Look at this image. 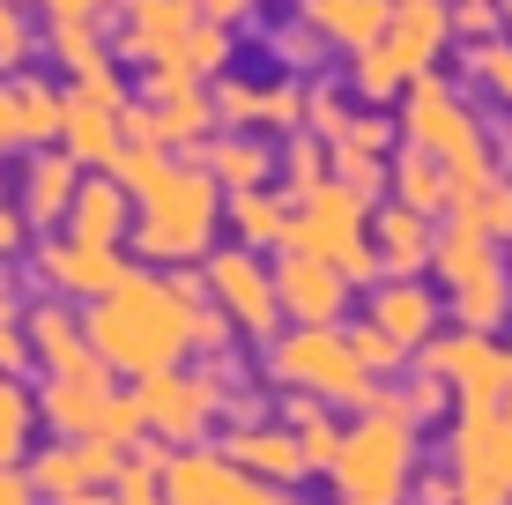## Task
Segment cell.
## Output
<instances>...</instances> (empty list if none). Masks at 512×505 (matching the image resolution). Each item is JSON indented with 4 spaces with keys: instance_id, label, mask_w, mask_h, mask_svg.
Segmentation results:
<instances>
[{
    "instance_id": "f1b7e54d",
    "label": "cell",
    "mask_w": 512,
    "mask_h": 505,
    "mask_svg": "<svg viewBox=\"0 0 512 505\" xmlns=\"http://www.w3.org/2000/svg\"><path fill=\"white\" fill-rule=\"evenodd\" d=\"M201 171H208L216 186H268L275 156L260 149L253 134H231V142H216V149H208V164H201Z\"/></svg>"
},
{
    "instance_id": "db71d44e",
    "label": "cell",
    "mask_w": 512,
    "mask_h": 505,
    "mask_svg": "<svg viewBox=\"0 0 512 505\" xmlns=\"http://www.w3.org/2000/svg\"><path fill=\"white\" fill-rule=\"evenodd\" d=\"M15 246H23V223H15L8 208H0V253H15Z\"/></svg>"
},
{
    "instance_id": "9f6ffc18",
    "label": "cell",
    "mask_w": 512,
    "mask_h": 505,
    "mask_svg": "<svg viewBox=\"0 0 512 505\" xmlns=\"http://www.w3.org/2000/svg\"><path fill=\"white\" fill-rule=\"evenodd\" d=\"M15 320V290H8V275H0V327Z\"/></svg>"
},
{
    "instance_id": "4316f807",
    "label": "cell",
    "mask_w": 512,
    "mask_h": 505,
    "mask_svg": "<svg viewBox=\"0 0 512 505\" xmlns=\"http://www.w3.org/2000/svg\"><path fill=\"white\" fill-rule=\"evenodd\" d=\"M431 268L446 275V283H468V275L498 268V246H490V238L475 231L468 216H453V231H446V238H431Z\"/></svg>"
},
{
    "instance_id": "9c48e42d",
    "label": "cell",
    "mask_w": 512,
    "mask_h": 505,
    "mask_svg": "<svg viewBox=\"0 0 512 505\" xmlns=\"http://www.w3.org/2000/svg\"><path fill=\"white\" fill-rule=\"evenodd\" d=\"M223 409V372L208 364V372H149L141 379V416H149V431H164V439H201L208 416Z\"/></svg>"
},
{
    "instance_id": "e575fe53",
    "label": "cell",
    "mask_w": 512,
    "mask_h": 505,
    "mask_svg": "<svg viewBox=\"0 0 512 505\" xmlns=\"http://www.w3.org/2000/svg\"><path fill=\"white\" fill-rule=\"evenodd\" d=\"M453 216H468L475 231L490 238V246H512V186H505V179H490L483 194H475V201H461Z\"/></svg>"
},
{
    "instance_id": "d6986e66",
    "label": "cell",
    "mask_w": 512,
    "mask_h": 505,
    "mask_svg": "<svg viewBox=\"0 0 512 505\" xmlns=\"http://www.w3.org/2000/svg\"><path fill=\"white\" fill-rule=\"evenodd\" d=\"M38 260H45L52 283L75 290V298H104V290L127 275V268H119V246H82V238H52Z\"/></svg>"
},
{
    "instance_id": "7bdbcfd3",
    "label": "cell",
    "mask_w": 512,
    "mask_h": 505,
    "mask_svg": "<svg viewBox=\"0 0 512 505\" xmlns=\"http://www.w3.org/2000/svg\"><path fill=\"white\" fill-rule=\"evenodd\" d=\"M401 409H409V424H431V416L446 409V379H438L431 364H416V387H409V402H401Z\"/></svg>"
},
{
    "instance_id": "d6a6232c",
    "label": "cell",
    "mask_w": 512,
    "mask_h": 505,
    "mask_svg": "<svg viewBox=\"0 0 512 505\" xmlns=\"http://www.w3.org/2000/svg\"><path fill=\"white\" fill-rule=\"evenodd\" d=\"M349 82H357L364 97H394V90H409L416 75H409V67H401L379 38H372V45H357V67H349Z\"/></svg>"
},
{
    "instance_id": "cb8c5ba5",
    "label": "cell",
    "mask_w": 512,
    "mask_h": 505,
    "mask_svg": "<svg viewBox=\"0 0 512 505\" xmlns=\"http://www.w3.org/2000/svg\"><path fill=\"white\" fill-rule=\"evenodd\" d=\"M386 15H394V0H305V23L320 30V38L334 45H372L379 30H386Z\"/></svg>"
},
{
    "instance_id": "d4e9b609",
    "label": "cell",
    "mask_w": 512,
    "mask_h": 505,
    "mask_svg": "<svg viewBox=\"0 0 512 505\" xmlns=\"http://www.w3.org/2000/svg\"><path fill=\"white\" fill-rule=\"evenodd\" d=\"M386 186H401V208H416V216H453V179L438 156L423 149H401L394 171H386Z\"/></svg>"
},
{
    "instance_id": "b9f144b4",
    "label": "cell",
    "mask_w": 512,
    "mask_h": 505,
    "mask_svg": "<svg viewBox=\"0 0 512 505\" xmlns=\"http://www.w3.org/2000/svg\"><path fill=\"white\" fill-rule=\"evenodd\" d=\"M312 186H327V149L320 142H290V201L312 194Z\"/></svg>"
},
{
    "instance_id": "30bf717a",
    "label": "cell",
    "mask_w": 512,
    "mask_h": 505,
    "mask_svg": "<svg viewBox=\"0 0 512 505\" xmlns=\"http://www.w3.org/2000/svg\"><path fill=\"white\" fill-rule=\"evenodd\" d=\"M164 505H297L282 483H245V468L216 454H171L164 461Z\"/></svg>"
},
{
    "instance_id": "83f0119b",
    "label": "cell",
    "mask_w": 512,
    "mask_h": 505,
    "mask_svg": "<svg viewBox=\"0 0 512 505\" xmlns=\"http://www.w3.org/2000/svg\"><path fill=\"white\" fill-rule=\"evenodd\" d=\"M231 223H238L245 246H282V238H290V201L268 194V186H238Z\"/></svg>"
},
{
    "instance_id": "ac0fdd59",
    "label": "cell",
    "mask_w": 512,
    "mask_h": 505,
    "mask_svg": "<svg viewBox=\"0 0 512 505\" xmlns=\"http://www.w3.org/2000/svg\"><path fill=\"white\" fill-rule=\"evenodd\" d=\"M60 142H67V164H90L104 171L119 156V112L112 104H90V97H60Z\"/></svg>"
},
{
    "instance_id": "7dc6e473",
    "label": "cell",
    "mask_w": 512,
    "mask_h": 505,
    "mask_svg": "<svg viewBox=\"0 0 512 505\" xmlns=\"http://www.w3.org/2000/svg\"><path fill=\"white\" fill-rule=\"evenodd\" d=\"M75 97H90V104H112V112H119V104H127V90H119V82H112V60H104V67H90Z\"/></svg>"
},
{
    "instance_id": "603a6c76",
    "label": "cell",
    "mask_w": 512,
    "mask_h": 505,
    "mask_svg": "<svg viewBox=\"0 0 512 505\" xmlns=\"http://www.w3.org/2000/svg\"><path fill=\"white\" fill-rule=\"evenodd\" d=\"M372 238H379V268L386 275H416V268H431V216H416V208H379V223H372Z\"/></svg>"
},
{
    "instance_id": "bcb514c9",
    "label": "cell",
    "mask_w": 512,
    "mask_h": 505,
    "mask_svg": "<svg viewBox=\"0 0 512 505\" xmlns=\"http://www.w3.org/2000/svg\"><path fill=\"white\" fill-rule=\"evenodd\" d=\"M342 142H349V149H364V156H386V149H394V127H379V119H349Z\"/></svg>"
},
{
    "instance_id": "c3c4849f",
    "label": "cell",
    "mask_w": 512,
    "mask_h": 505,
    "mask_svg": "<svg viewBox=\"0 0 512 505\" xmlns=\"http://www.w3.org/2000/svg\"><path fill=\"white\" fill-rule=\"evenodd\" d=\"M453 30H468V38L498 30V0H461V8H453Z\"/></svg>"
},
{
    "instance_id": "5b68a950",
    "label": "cell",
    "mask_w": 512,
    "mask_h": 505,
    "mask_svg": "<svg viewBox=\"0 0 512 505\" xmlns=\"http://www.w3.org/2000/svg\"><path fill=\"white\" fill-rule=\"evenodd\" d=\"M216 208H223V186L208 171H179L171 164L164 179L141 194V253L149 260H193L216 231Z\"/></svg>"
},
{
    "instance_id": "52a82bcc",
    "label": "cell",
    "mask_w": 512,
    "mask_h": 505,
    "mask_svg": "<svg viewBox=\"0 0 512 505\" xmlns=\"http://www.w3.org/2000/svg\"><path fill=\"white\" fill-rule=\"evenodd\" d=\"M275 372L290 387H312L320 402H364V387H372V372L349 357L334 327H297L290 342H275Z\"/></svg>"
},
{
    "instance_id": "7402d4cb",
    "label": "cell",
    "mask_w": 512,
    "mask_h": 505,
    "mask_svg": "<svg viewBox=\"0 0 512 505\" xmlns=\"http://www.w3.org/2000/svg\"><path fill=\"white\" fill-rule=\"evenodd\" d=\"M104 409H112V387H104V372H97V379L52 372V387H45V416L67 431V439H97V431H104Z\"/></svg>"
},
{
    "instance_id": "9a60e30c",
    "label": "cell",
    "mask_w": 512,
    "mask_h": 505,
    "mask_svg": "<svg viewBox=\"0 0 512 505\" xmlns=\"http://www.w3.org/2000/svg\"><path fill=\"white\" fill-rule=\"evenodd\" d=\"M30 357H38L45 372H75V379H97L104 372V357L82 342V327H75V312H67V305H38V312H30Z\"/></svg>"
},
{
    "instance_id": "2e32d148",
    "label": "cell",
    "mask_w": 512,
    "mask_h": 505,
    "mask_svg": "<svg viewBox=\"0 0 512 505\" xmlns=\"http://www.w3.org/2000/svg\"><path fill=\"white\" fill-rule=\"evenodd\" d=\"M60 134V97L45 82H0V149H38Z\"/></svg>"
},
{
    "instance_id": "7c38bea8",
    "label": "cell",
    "mask_w": 512,
    "mask_h": 505,
    "mask_svg": "<svg viewBox=\"0 0 512 505\" xmlns=\"http://www.w3.org/2000/svg\"><path fill=\"white\" fill-rule=\"evenodd\" d=\"M201 283H208V298L223 305V320H231V327H253V335H268V327H275V312H282L275 305V275L260 268L253 253H216Z\"/></svg>"
},
{
    "instance_id": "74e56055",
    "label": "cell",
    "mask_w": 512,
    "mask_h": 505,
    "mask_svg": "<svg viewBox=\"0 0 512 505\" xmlns=\"http://www.w3.org/2000/svg\"><path fill=\"white\" fill-rule=\"evenodd\" d=\"M52 52H60L75 75L104 67V45H97V30H90V15H52Z\"/></svg>"
},
{
    "instance_id": "e0dca14e",
    "label": "cell",
    "mask_w": 512,
    "mask_h": 505,
    "mask_svg": "<svg viewBox=\"0 0 512 505\" xmlns=\"http://www.w3.org/2000/svg\"><path fill=\"white\" fill-rule=\"evenodd\" d=\"M119 231H127V186H119L112 171L75 179V201H67V238H82V246H119Z\"/></svg>"
},
{
    "instance_id": "f5cc1de1",
    "label": "cell",
    "mask_w": 512,
    "mask_h": 505,
    "mask_svg": "<svg viewBox=\"0 0 512 505\" xmlns=\"http://www.w3.org/2000/svg\"><path fill=\"white\" fill-rule=\"evenodd\" d=\"M423 505H453V476H431V483H423Z\"/></svg>"
},
{
    "instance_id": "3957f363",
    "label": "cell",
    "mask_w": 512,
    "mask_h": 505,
    "mask_svg": "<svg viewBox=\"0 0 512 505\" xmlns=\"http://www.w3.org/2000/svg\"><path fill=\"white\" fill-rule=\"evenodd\" d=\"M401 134H409V149L423 156H438L446 164V179H453V208L475 201L498 171H490V149H483V127L453 104V90L438 75H416L409 82V112H401Z\"/></svg>"
},
{
    "instance_id": "f35d334b",
    "label": "cell",
    "mask_w": 512,
    "mask_h": 505,
    "mask_svg": "<svg viewBox=\"0 0 512 505\" xmlns=\"http://www.w3.org/2000/svg\"><path fill=\"white\" fill-rule=\"evenodd\" d=\"M179 60L193 67V75H223V60H231V38H223V23H208V15H201V23H193V38H186V52H179Z\"/></svg>"
},
{
    "instance_id": "484cf974",
    "label": "cell",
    "mask_w": 512,
    "mask_h": 505,
    "mask_svg": "<svg viewBox=\"0 0 512 505\" xmlns=\"http://www.w3.org/2000/svg\"><path fill=\"white\" fill-rule=\"evenodd\" d=\"M453 312H461V327H475V335H498L505 312H512V275L505 260L483 275H468V283H453Z\"/></svg>"
},
{
    "instance_id": "44dd1931",
    "label": "cell",
    "mask_w": 512,
    "mask_h": 505,
    "mask_svg": "<svg viewBox=\"0 0 512 505\" xmlns=\"http://www.w3.org/2000/svg\"><path fill=\"white\" fill-rule=\"evenodd\" d=\"M231 468H245V476H260V483H282L290 491L297 476H305V454H297V431H275V424H253V431H238L231 439V454H223Z\"/></svg>"
},
{
    "instance_id": "60d3db41",
    "label": "cell",
    "mask_w": 512,
    "mask_h": 505,
    "mask_svg": "<svg viewBox=\"0 0 512 505\" xmlns=\"http://www.w3.org/2000/svg\"><path fill=\"white\" fill-rule=\"evenodd\" d=\"M97 439H112L119 454L149 439V416H141V394H134V402H119V394H112V409H104V431H97Z\"/></svg>"
},
{
    "instance_id": "f907efd6",
    "label": "cell",
    "mask_w": 512,
    "mask_h": 505,
    "mask_svg": "<svg viewBox=\"0 0 512 505\" xmlns=\"http://www.w3.org/2000/svg\"><path fill=\"white\" fill-rule=\"evenodd\" d=\"M0 505H38V491H30L15 468H0Z\"/></svg>"
},
{
    "instance_id": "ffe728a7",
    "label": "cell",
    "mask_w": 512,
    "mask_h": 505,
    "mask_svg": "<svg viewBox=\"0 0 512 505\" xmlns=\"http://www.w3.org/2000/svg\"><path fill=\"white\" fill-rule=\"evenodd\" d=\"M372 320L401 342V350H423V342L438 335V305H431V290H423L416 275H394V283L372 290Z\"/></svg>"
},
{
    "instance_id": "836d02e7",
    "label": "cell",
    "mask_w": 512,
    "mask_h": 505,
    "mask_svg": "<svg viewBox=\"0 0 512 505\" xmlns=\"http://www.w3.org/2000/svg\"><path fill=\"white\" fill-rule=\"evenodd\" d=\"M327 179H334V186H349V194L372 208V201H379V186H386V164H379V156H364V149H349V142H334Z\"/></svg>"
},
{
    "instance_id": "816d5d0a",
    "label": "cell",
    "mask_w": 512,
    "mask_h": 505,
    "mask_svg": "<svg viewBox=\"0 0 512 505\" xmlns=\"http://www.w3.org/2000/svg\"><path fill=\"white\" fill-rule=\"evenodd\" d=\"M245 8H253V0H193V15H208V23H231Z\"/></svg>"
},
{
    "instance_id": "8992f818",
    "label": "cell",
    "mask_w": 512,
    "mask_h": 505,
    "mask_svg": "<svg viewBox=\"0 0 512 505\" xmlns=\"http://www.w3.org/2000/svg\"><path fill=\"white\" fill-rule=\"evenodd\" d=\"M453 505H512V394L475 402L453 424Z\"/></svg>"
},
{
    "instance_id": "5bb4252c",
    "label": "cell",
    "mask_w": 512,
    "mask_h": 505,
    "mask_svg": "<svg viewBox=\"0 0 512 505\" xmlns=\"http://www.w3.org/2000/svg\"><path fill=\"white\" fill-rule=\"evenodd\" d=\"M453 38V8L446 0H394V15H386V30H379V45L394 52L409 75H423V67L446 52Z\"/></svg>"
},
{
    "instance_id": "4fadbf2b",
    "label": "cell",
    "mask_w": 512,
    "mask_h": 505,
    "mask_svg": "<svg viewBox=\"0 0 512 505\" xmlns=\"http://www.w3.org/2000/svg\"><path fill=\"white\" fill-rule=\"evenodd\" d=\"M193 0H127V30H119V52L127 60H149V67H164V60H179L186 38H193Z\"/></svg>"
},
{
    "instance_id": "ee69618b",
    "label": "cell",
    "mask_w": 512,
    "mask_h": 505,
    "mask_svg": "<svg viewBox=\"0 0 512 505\" xmlns=\"http://www.w3.org/2000/svg\"><path fill=\"white\" fill-rule=\"evenodd\" d=\"M297 112H305V97H297L290 82H282V90H260V97H253V119H260V127H297Z\"/></svg>"
},
{
    "instance_id": "f546056e",
    "label": "cell",
    "mask_w": 512,
    "mask_h": 505,
    "mask_svg": "<svg viewBox=\"0 0 512 505\" xmlns=\"http://www.w3.org/2000/svg\"><path fill=\"white\" fill-rule=\"evenodd\" d=\"M75 179H82V171L75 164H67V156H38V164H30V194H23V208H30V216H38V223H52V216H67V201H75Z\"/></svg>"
},
{
    "instance_id": "ab89813d",
    "label": "cell",
    "mask_w": 512,
    "mask_h": 505,
    "mask_svg": "<svg viewBox=\"0 0 512 505\" xmlns=\"http://www.w3.org/2000/svg\"><path fill=\"white\" fill-rule=\"evenodd\" d=\"M468 75L483 82L490 97L512 104V45H475V52H468Z\"/></svg>"
},
{
    "instance_id": "6da1fadb",
    "label": "cell",
    "mask_w": 512,
    "mask_h": 505,
    "mask_svg": "<svg viewBox=\"0 0 512 505\" xmlns=\"http://www.w3.org/2000/svg\"><path fill=\"white\" fill-rule=\"evenodd\" d=\"M82 342L104 357V372L149 379V372H171L193 335H186V305L171 298V283H156V275H119V283L90 305Z\"/></svg>"
},
{
    "instance_id": "8d00e7d4",
    "label": "cell",
    "mask_w": 512,
    "mask_h": 505,
    "mask_svg": "<svg viewBox=\"0 0 512 505\" xmlns=\"http://www.w3.org/2000/svg\"><path fill=\"white\" fill-rule=\"evenodd\" d=\"M30 394L15 387V379H0V468H15L23 461V446H30Z\"/></svg>"
},
{
    "instance_id": "277c9868",
    "label": "cell",
    "mask_w": 512,
    "mask_h": 505,
    "mask_svg": "<svg viewBox=\"0 0 512 505\" xmlns=\"http://www.w3.org/2000/svg\"><path fill=\"white\" fill-rule=\"evenodd\" d=\"M282 246L334 260V268H342L349 283H372V275H379V253H372V223H364V201L349 194V186H334V179L290 201V238H282Z\"/></svg>"
},
{
    "instance_id": "f6af8a7d",
    "label": "cell",
    "mask_w": 512,
    "mask_h": 505,
    "mask_svg": "<svg viewBox=\"0 0 512 505\" xmlns=\"http://www.w3.org/2000/svg\"><path fill=\"white\" fill-rule=\"evenodd\" d=\"M23 60H30V23L0 0V67H23Z\"/></svg>"
},
{
    "instance_id": "d590c367",
    "label": "cell",
    "mask_w": 512,
    "mask_h": 505,
    "mask_svg": "<svg viewBox=\"0 0 512 505\" xmlns=\"http://www.w3.org/2000/svg\"><path fill=\"white\" fill-rule=\"evenodd\" d=\"M342 342H349V357H357V364H364V372H372V379H386V372H401V357H409V350H401V342L386 335L379 320H357V327H349Z\"/></svg>"
},
{
    "instance_id": "680465c9",
    "label": "cell",
    "mask_w": 512,
    "mask_h": 505,
    "mask_svg": "<svg viewBox=\"0 0 512 505\" xmlns=\"http://www.w3.org/2000/svg\"><path fill=\"white\" fill-rule=\"evenodd\" d=\"M498 8H505V0H498Z\"/></svg>"
},
{
    "instance_id": "681fc988",
    "label": "cell",
    "mask_w": 512,
    "mask_h": 505,
    "mask_svg": "<svg viewBox=\"0 0 512 505\" xmlns=\"http://www.w3.org/2000/svg\"><path fill=\"white\" fill-rule=\"evenodd\" d=\"M30 364V335H15V320L0 327V372H23Z\"/></svg>"
},
{
    "instance_id": "6f0895ef",
    "label": "cell",
    "mask_w": 512,
    "mask_h": 505,
    "mask_svg": "<svg viewBox=\"0 0 512 505\" xmlns=\"http://www.w3.org/2000/svg\"><path fill=\"white\" fill-rule=\"evenodd\" d=\"M60 505H112V498H97V491H67Z\"/></svg>"
},
{
    "instance_id": "ba28073f",
    "label": "cell",
    "mask_w": 512,
    "mask_h": 505,
    "mask_svg": "<svg viewBox=\"0 0 512 505\" xmlns=\"http://www.w3.org/2000/svg\"><path fill=\"white\" fill-rule=\"evenodd\" d=\"M423 364L461 394V409L505 402V394H512V350H498V342L475 335V327H461V335H431V342H423Z\"/></svg>"
},
{
    "instance_id": "7a4b0ae2",
    "label": "cell",
    "mask_w": 512,
    "mask_h": 505,
    "mask_svg": "<svg viewBox=\"0 0 512 505\" xmlns=\"http://www.w3.org/2000/svg\"><path fill=\"white\" fill-rule=\"evenodd\" d=\"M364 424L342 431V454H334L327 476L342 483V505H401L409 491V468H416V424L401 409V394L364 387Z\"/></svg>"
},
{
    "instance_id": "1f68e13d",
    "label": "cell",
    "mask_w": 512,
    "mask_h": 505,
    "mask_svg": "<svg viewBox=\"0 0 512 505\" xmlns=\"http://www.w3.org/2000/svg\"><path fill=\"white\" fill-rule=\"evenodd\" d=\"M164 461L171 454H156V446H134V461H119V491L112 505H164Z\"/></svg>"
},
{
    "instance_id": "11a10c76",
    "label": "cell",
    "mask_w": 512,
    "mask_h": 505,
    "mask_svg": "<svg viewBox=\"0 0 512 505\" xmlns=\"http://www.w3.org/2000/svg\"><path fill=\"white\" fill-rule=\"evenodd\" d=\"M45 8H52V15H97L104 0H45Z\"/></svg>"
},
{
    "instance_id": "8fae6325",
    "label": "cell",
    "mask_w": 512,
    "mask_h": 505,
    "mask_svg": "<svg viewBox=\"0 0 512 505\" xmlns=\"http://www.w3.org/2000/svg\"><path fill=\"white\" fill-rule=\"evenodd\" d=\"M275 305H282V312H297L305 327H334V320H342V305H349V275L334 268V260H320V253L282 246V268H275Z\"/></svg>"
},
{
    "instance_id": "4dcf8cb0",
    "label": "cell",
    "mask_w": 512,
    "mask_h": 505,
    "mask_svg": "<svg viewBox=\"0 0 512 505\" xmlns=\"http://www.w3.org/2000/svg\"><path fill=\"white\" fill-rule=\"evenodd\" d=\"M290 431H297V454H305V468H334V454H342V431H334V416L320 409V394H312V402H290Z\"/></svg>"
}]
</instances>
